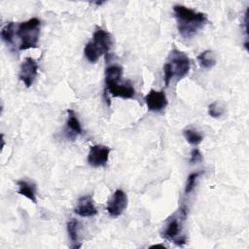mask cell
Wrapping results in <instances>:
<instances>
[{"label": "cell", "instance_id": "cell-10", "mask_svg": "<svg viewBox=\"0 0 249 249\" xmlns=\"http://www.w3.org/2000/svg\"><path fill=\"white\" fill-rule=\"evenodd\" d=\"M145 102L147 108L151 112H160L162 111L168 104L166 95L163 90H155L151 89L145 95Z\"/></svg>", "mask_w": 249, "mask_h": 249}, {"label": "cell", "instance_id": "cell-1", "mask_svg": "<svg viewBox=\"0 0 249 249\" xmlns=\"http://www.w3.org/2000/svg\"><path fill=\"white\" fill-rule=\"evenodd\" d=\"M173 13L177 20L178 32L184 38H191L196 35L208 21L206 14L183 5H174Z\"/></svg>", "mask_w": 249, "mask_h": 249}, {"label": "cell", "instance_id": "cell-7", "mask_svg": "<svg viewBox=\"0 0 249 249\" xmlns=\"http://www.w3.org/2000/svg\"><path fill=\"white\" fill-rule=\"evenodd\" d=\"M38 63L33 57H25L20 64L18 78L25 85L30 88L38 74Z\"/></svg>", "mask_w": 249, "mask_h": 249}, {"label": "cell", "instance_id": "cell-2", "mask_svg": "<svg viewBox=\"0 0 249 249\" xmlns=\"http://www.w3.org/2000/svg\"><path fill=\"white\" fill-rule=\"evenodd\" d=\"M190 68L191 62L188 55L179 50H172L168 61L163 65V81L165 87H168L174 77L177 79L184 78L189 73Z\"/></svg>", "mask_w": 249, "mask_h": 249}, {"label": "cell", "instance_id": "cell-17", "mask_svg": "<svg viewBox=\"0 0 249 249\" xmlns=\"http://www.w3.org/2000/svg\"><path fill=\"white\" fill-rule=\"evenodd\" d=\"M14 35H15V23L13 21L7 22L1 30L2 40L6 44L12 45L14 43Z\"/></svg>", "mask_w": 249, "mask_h": 249}, {"label": "cell", "instance_id": "cell-15", "mask_svg": "<svg viewBox=\"0 0 249 249\" xmlns=\"http://www.w3.org/2000/svg\"><path fill=\"white\" fill-rule=\"evenodd\" d=\"M123 76V68L120 65H110L105 70V85L120 83Z\"/></svg>", "mask_w": 249, "mask_h": 249}, {"label": "cell", "instance_id": "cell-11", "mask_svg": "<svg viewBox=\"0 0 249 249\" xmlns=\"http://www.w3.org/2000/svg\"><path fill=\"white\" fill-rule=\"evenodd\" d=\"M74 212L81 217H91L96 215L97 209L93 203L92 196L89 195L80 197L74 208Z\"/></svg>", "mask_w": 249, "mask_h": 249}, {"label": "cell", "instance_id": "cell-5", "mask_svg": "<svg viewBox=\"0 0 249 249\" xmlns=\"http://www.w3.org/2000/svg\"><path fill=\"white\" fill-rule=\"evenodd\" d=\"M179 212H180L179 216H175L174 214L167 220L165 228L161 233V236L164 239L173 241L175 244L182 246L187 241L186 237L184 235H181L182 221L186 218L187 211L185 207H181Z\"/></svg>", "mask_w": 249, "mask_h": 249}, {"label": "cell", "instance_id": "cell-9", "mask_svg": "<svg viewBox=\"0 0 249 249\" xmlns=\"http://www.w3.org/2000/svg\"><path fill=\"white\" fill-rule=\"evenodd\" d=\"M111 149L104 145H94L89 148L88 155V162L93 167L105 166L108 162Z\"/></svg>", "mask_w": 249, "mask_h": 249}, {"label": "cell", "instance_id": "cell-8", "mask_svg": "<svg viewBox=\"0 0 249 249\" xmlns=\"http://www.w3.org/2000/svg\"><path fill=\"white\" fill-rule=\"evenodd\" d=\"M127 206V196L123 190H116L107 201L106 210L112 217H119Z\"/></svg>", "mask_w": 249, "mask_h": 249}, {"label": "cell", "instance_id": "cell-6", "mask_svg": "<svg viewBox=\"0 0 249 249\" xmlns=\"http://www.w3.org/2000/svg\"><path fill=\"white\" fill-rule=\"evenodd\" d=\"M109 93L114 96V97H121V98H125V99H130L134 98L135 96V89L132 86V84L127 81L125 83H115V84H110L106 85L105 89H104V96L107 101V104L110 103V99L108 97Z\"/></svg>", "mask_w": 249, "mask_h": 249}, {"label": "cell", "instance_id": "cell-23", "mask_svg": "<svg viewBox=\"0 0 249 249\" xmlns=\"http://www.w3.org/2000/svg\"><path fill=\"white\" fill-rule=\"evenodd\" d=\"M94 4H96V5H102L104 2H93Z\"/></svg>", "mask_w": 249, "mask_h": 249}, {"label": "cell", "instance_id": "cell-16", "mask_svg": "<svg viewBox=\"0 0 249 249\" xmlns=\"http://www.w3.org/2000/svg\"><path fill=\"white\" fill-rule=\"evenodd\" d=\"M196 59H197L198 64L204 69H210L216 64L215 55H214L213 52L210 50L204 51L201 53H199L197 55Z\"/></svg>", "mask_w": 249, "mask_h": 249}, {"label": "cell", "instance_id": "cell-19", "mask_svg": "<svg viewBox=\"0 0 249 249\" xmlns=\"http://www.w3.org/2000/svg\"><path fill=\"white\" fill-rule=\"evenodd\" d=\"M201 171H197V172H193L191 173L188 178H187V182H186V187H185V194L189 195L190 193H192V191L195 189L196 181L198 179V177L201 175Z\"/></svg>", "mask_w": 249, "mask_h": 249}, {"label": "cell", "instance_id": "cell-12", "mask_svg": "<svg viewBox=\"0 0 249 249\" xmlns=\"http://www.w3.org/2000/svg\"><path fill=\"white\" fill-rule=\"evenodd\" d=\"M82 133H83V129H82L79 119L77 118L75 112L72 109H68L65 135L70 139H74L77 135H80Z\"/></svg>", "mask_w": 249, "mask_h": 249}, {"label": "cell", "instance_id": "cell-22", "mask_svg": "<svg viewBox=\"0 0 249 249\" xmlns=\"http://www.w3.org/2000/svg\"><path fill=\"white\" fill-rule=\"evenodd\" d=\"M158 247H160V248H165L162 244H156V245H152L150 248H158Z\"/></svg>", "mask_w": 249, "mask_h": 249}, {"label": "cell", "instance_id": "cell-14", "mask_svg": "<svg viewBox=\"0 0 249 249\" xmlns=\"http://www.w3.org/2000/svg\"><path fill=\"white\" fill-rule=\"evenodd\" d=\"M80 223L73 219L67 222V232L69 235L70 240L72 241V248L77 249L81 247V241H80Z\"/></svg>", "mask_w": 249, "mask_h": 249}, {"label": "cell", "instance_id": "cell-13", "mask_svg": "<svg viewBox=\"0 0 249 249\" xmlns=\"http://www.w3.org/2000/svg\"><path fill=\"white\" fill-rule=\"evenodd\" d=\"M18 186V193L28 199H30L33 203H36V187L33 183H30L26 180H19L17 182Z\"/></svg>", "mask_w": 249, "mask_h": 249}, {"label": "cell", "instance_id": "cell-21", "mask_svg": "<svg viewBox=\"0 0 249 249\" xmlns=\"http://www.w3.org/2000/svg\"><path fill=\"white\" fill-rule=\"evenodd\" d=\"M202 160V155L200 151L197 148H195L191 152V158H190V163H196L198 161Z\"/></svg>", "mask_w": 249, "mask_h": 249}, {"label": "cell", "instance_id": "cell-4", "mask_svg": "<svg viewBox=\"0 0 249 249\" xmlns=\"http://www.w3.org/2000/svg\"><path fill=\"white\" fill-rule=\"evenodd\" d=\"M41 20L38 18H31L26 21L20 22L16 30V35L19 38L18 50L24 51L37 48L40 37Z\"/></svg>", "mask_w": 249, "mask_h": 249}, {"label": "cell", "instance_id": "cell-20", "mask_svg": "<svg viewBox=\"0 0 249 249\" xmlns=\"http://www.w3.org/2000/svg\"><path fill=\"white\" fill-rule=\"evenodd\" d=\"M224 114V109L217 102H213L208 106V115L212 118H219Z\"/></svg>", "mask_w": 249, "mask_h": 249}, {"label": "cell", "instance_id": "cell-18", "mask_svg": "<svg viewBox=\"0 0 249 249\" xmlns=\"http://www.w3.org/2000/svg\"><path fill=\"white\" fill-rule=\"evenodd\" d=\"M183 134L185 139L192 145H198L203 140V135L194 129H185Z\"/></svg>", "mask_w": 249, "mask_h": 249}, {"label": "cell", "instance_id": "cell-3", "mask_svg": "<svg viewBox=\"0 0 249 249\" xmlns=\"http://www.w3.org/2000/svg\"><path fill=\"white\" fill-rule=\"evenodd\" d=\"M113 45L112 35L104 29H97L89 42L84 48V54L90 63H95L99 57L108 53Z\"/></svg>", "mask_w": 249, "mask_h": 249}]
</instances>
